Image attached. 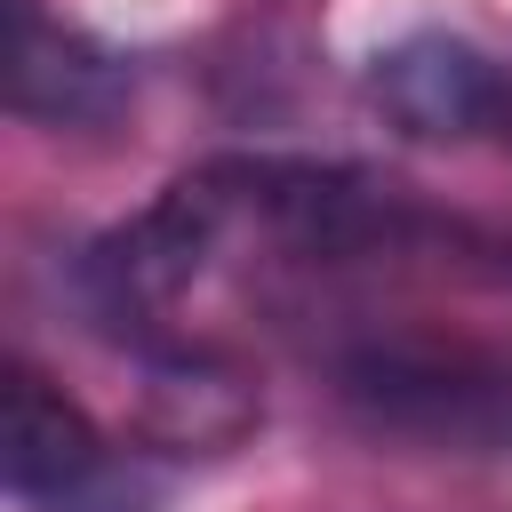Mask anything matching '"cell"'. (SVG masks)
Returning <instances> with one entry per match:
<instances>
[{"instance_id": "6da1fadb", "label": "cell", "mask_w": 512, "mask_h": 512, "mask_svg": "<svg viewBox=\"0 0 512 512\" xmlns=\"http://www.w3.org/2000/svg\"><path fill=\"white\" fill-rule=\"evenodd\" d=\"M16 48H8V112L32 128H104L136 96V64L104 40L72 32L40 0H16Z\"/></svg>"}, {"instance_id": "7a4b0ae2", "label": "cell", "mask_w": 512, "mask_h": 512, "mask_svg": "<svg viewBox=\"0 0 512 512\" xmlns=\"http://www.w3.org/2000/svg\"><path fill=\"white\" fill-rule=\"evenodd\" d=\"M496 80L504 64L464 32H408L368 64V104L416 144H464L496 120Z\"/></svg>"}, {"instance_id": "3957f363", "label": "cell", "mask_w": 512, "mask_h": 512, "mask_svg": "<svg viewBox=\"0 0 512 512\" xmlns=\"http://www.w3.org/2000/svg\"><path fill=\"white\" fill-rule=\"evenodd\" d=\"M264 424L256 384L200 352V344H152L144 352V384H136V440L160 456H232L248 432Z\"/></svg>"}, {"instance_id": "277c9868", "label": "cell", "mask_w": 512, "mask_h": 512, "mask_svg": "<svg viewBox=\"0 0 512 512\" xmlns=\"http://www.w3.org/2000/svg\"><path fill=\"white\" fill-rule=\"evenodd\" d=\"M328 0H240L208 48V88L232 120H280L312 88Z\"/></svg>"}, {"instance_id": "5b68a950", "label": "cell", "mask_w": 512, "mask_h": 512, "mask_svg": "<svg viewBox=\"0 0 512 512\" xmlns=\"http://www.w3.org/2000/svg\"><path fill=\"white\" fill-rule=\"evenodd\" d=\"M96 456H104L96 424H88L40 368L16 360L8 384H0V480H8V496L32 512V504H48L64 480H80Z\"/></svg>"}, {"instance_id": "8992f818", "label": "cell", "mask_w": 512, "mask_h": 512, "mask_svg": "<svg viewBox=\"0 0 512 512\" xmlns=\"http://www.w3.org/2000/svg\"><path fill=\"white\" fill-rule=\"evenodd\" d=\"M344 392L368 400L384 424H416V432H472L488 408H504V376L472 368V360H440V352H360L344 368Z\"/></svg>"}, {"instance_id": "52a82bcc", "label": "cell", "mask_w": 512, "mask_h": 512, "mask_svg": "<svg viewBox=\"0 0 512 512\" xmlns=\"http://www.w3.org/2000/svg\"><path fill=\"white\" fill-rule=\"evenodd\" d=\"M32 512H160V480L136 464V456H96L80 480H64L48 504H32Z\"/></svg>"}, {"instance_id": "ba28073f", "label": "cell", "mask_w": 512, "mask_h": 512, "mask_svg": "<svg viewBox=\"0 0 512 512\" xmlns=\"http://www.w3.org/2000/svg\"><path fill=\"white\" fill-rule=\"evenodd\" d=\"M488 136L512 152V64H504V80H496V120H488Z\"/></svg>"}]
</instances>
